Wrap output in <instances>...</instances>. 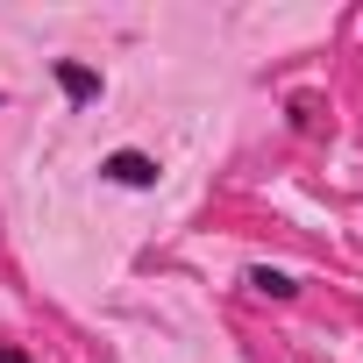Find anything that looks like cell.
Wrapping results in <instances>:
<instances>
[{
    "label": "cell",
    "mask_w": 363,
    "mask_h": 363,
    "mask_svg": "<svg viewBox=\"0 0 363 363\" xmlns=\"http://www.w3.org/2000/svg\"><path fill=\"white\" fill-rule=\"evenodd\" d=\"M250 292H264V299H292V292H299V278H292V271H278V264H257V271H250Z\"/></svg>",
    "instance_id": "cell-3"
},
{
    "label": "cell",
    "mask_w": 363,
    "mask_h": 363,
    "mask_svg": "<svg viewBox=\"0 0 363 363\" xmlns=\"http://www.w3.org/2000/svg\"><path fill=\"white\" fill-rule=\"evenodd\" d=\"M0 363H36L29 349H15V342H0Z\"/></svg>",
    "instance_id": "cell-4"
},
{
    "label": "cell",
    "mask_w": 363,
    "mask_h": 363,
    "mask_svg": "<svg viewBox=\"0 0 363 363\" xmlns=\"http://www.w3.org/2000/svg\"><path fill=\"white\" fill-rule=\"evenodd\" d=\"M0 107H8V93H0Z\"/></svg>",
    "instance_id": "cell-5"
},
{
    "label": "cell",
    "mask_w": 363,
    "mask_h": 363,
    "mask_svg": "<svg viewBox=\"0 0 363 363\" xmlns=\"http://www.w3.org/2000/svg\"><path fill=\"white\" fill-rule=\"evenodd\" d=\"M100 178L107 186H128V193H150L157 186V157L150 150H114V157H100Z\"/></svg>",
    "instance_id": "cell-1"
},
{
    "label": "cell",
    "mask_w": 363,
    "mask_h": 363,
    "mask_svg": "<svg viewBox=\"0 0 363 363\" xmlns=\"http://www.w3.org/2000/svg\"><path fill=\"white\" fill-rule=\"evenodd\" d=\"M57 86H65L72 107H93V100H100V72L79 65V57H57Z\"/></svg>",
    "instance_id": "cell-2"
}]
</instances>
